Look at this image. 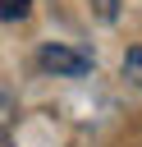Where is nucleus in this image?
Listing matches in <instances>:
<instances>
[{
	"label": "nucleus",
	"mask_w": 142,
	"mask_h": 147,
	"mask_svg": "<svg viewBox=\"0 0 142 147\" xmlns=\"http://www.w3.org/2000/svg\"><path fill=\"white\" fill-rule=\"evenodd\" d=\"M37 64L46 69V74H64V78H78V74H87L92 69V55H82V51H73V46H41V55H37Z\"/></svg>",
	"instance_id": "f257e3e1"
},
{
	"label": "nucleus",
	"mask_w": 142,
	"mask_h": 147,
	"mask_svg": "<svg viewBox=\"0 0 142 147\" xmlns=\"http://www.w3.org/2000/svg\"><path fill=\"white\" fill-rule=\"evenodd\" d=\"M14 119H18V101H14V92L0 83V138L14 129Z\"/></svg>",
	"instance_id": "f03ea898"
},
{
	"label": "nucleus",
	"mask_w": 142,
	"mask_h": 147,
	"mask_svg": "<svg viewBox=\"0 0 142 147\" xmlns=\"http://www.w3.org/2000/svg\"><path fill=\"white\" fill-rule=\"evenodd\" d=\"M124 78H128L133 87H142V46H133V51L124 55Z\"/></svg>",
	"instance_id": "7ed1b4c3"
},
{
	"label": "nucleus",
	"mask_w": 142,
	"mask_h": 147,
	"mask_svg": "<svg viewBox=\"0 0 142 147\" xmlns=\"http://www.w3.org/2000/svg\"><path fill=\"white\" fill-rule=\"evenodd\" d=\"M27 9H32V0H0V18H5V23L27 18Z\"/></svg>",
	"instance_id": "20e7f679"
},
{
	"label": "nucleus",
	"mask_w": 142,
	"mask_h": 147,
	"mask_svg": "<svg viewBox=\"0 0 142 147\" xmlns=\"http://www.w3.org/2000/svg\"><path fill=\"white\" fill-rule=\"evenodd\" d=\"M92 5H96V14H101L105 23H110V18L119 14V0H92Z\"/></svg>",
	"instance_id": "39448f33"
}]
</instances>
